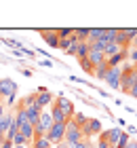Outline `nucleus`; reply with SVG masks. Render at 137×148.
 I'll list each match as a JSON object with an SVG mask.
<instances>
[{"instance_id": "1", "label": "nucleus", "mask_w": 137, "mask_h": 148, "mask_svg": "<svg viewBox=\"0 0 137 148\" xmlns=\"http://www.w3.org/2000/svg\"><path fill=\"white\" fill-rule=\"evenodd\" d=\"M122 68V78H120V91L122 93H127L129 95V91L133 89V87L137 85V70H135V66L133 64H129L125 62L120 66Z\"/></svg>"}, {"instance_id": "2", "label": "nucleus", "mask_w": 137, "mask_h": 148, "mask_svg": "<svg viewBox=\"0 0 137 148\" xmlns=\"http://www.w3.org/2000/svg\"><path fill=\"white\" fill-rule=\"evenodd\" d=\"M17 83L13 78H0V95L4 97V106H13L17 97Z\"/></svg>"}, {"instance_id": "3", "label": "nucleus", "mask_w": 137, "mask_h": 148, "mask_svg": "<svg viewBox=\"0 0 137 148\" xmlns=\"http://www.w3.org/2000/svg\"><path fill=\"white\" fill-rule=\"evenodd\" d=\"M82 140H85V136H82V129L74 123V121H67L65 123V140L63 142L67 144V146H76V144H80Z\"/></svg>"}, {"instance_id": "4", "label": "nucleus", "mask_w": 137, "mask_h": 148, "mask_svg": "<svg viewBox=\"0 0 137 148\" xmlns=\"http://www.w3.org/2000/svg\"><path fill=\"white\" fill-rule=\"evenodd\" d=\"M51 127H53V116H51V112H49V110H42V112H40V119H38L36 127H34V133H36V136H46Z\"/></svg>"}, {"instance_id": "5", "label": "nucleus", "mask_w": 137, "mask_h": 148, "mask_svg": "<svg viewBox=\"0 0 137 148\" xmlns=\"http://www.w3.org/2000/svg\"><path fill=\"white\" fill-rule=\"evenodd\" d=\"M46 138H49V142L53 146L61 144L65 140V123H53V127L49 129V133H46Z\"/></svg>"}, {"instance_id": "6", "label": "nucleus", "mask_w": 137, "mask_h": 148, "mask_svg": "<svg viewBox=\"0 0 137 148\" xmlns=\"http://www.w3.org/2000/svg\"><path fill=\"white\" fill-rule=\"evenodd\" d=\"M101 131H104V127H101V121L95 119V116H91V119H89V123L82 127V136H85V140L97 138Z\"/></svg>"}, {"instance_id": "7", "label": "nucleus", "mask_w": 137, "mask_h": 148, "mask_svg": "<svg viewBox=\"0 0 137 148\" xmlns=\"http://www.w3.org/2000/svg\"><path fill=\"white\" fill-rule=\"evenodd\" d=\"M120 78H122V68L118 66V68H110V70H108V76H106L104 83H106L112 91H120Z\"/></svg>"}, {"instance_id": "8", "label": "nucleus", "mask_w": 137, "mask_h": 148, "mask_svg": "<svg viewBox=\"0 0 137 148\" xmlns=\"http://www.w3.org/2000/svg\"><path fill=\"white\" fill-rule=\"evenodd\" d=\"M53 102H55V95L49 89H38L36 91V106L40 110H46L49 106H53Z\"/></svg>"}, {"instance_id": "9", "label": "nucleus", "mask_w": 137, "mask_h": 148, "mask_svg": "<svg viewBox=\"0 0 137 148\" xmlns=\"http://www.w3.org/2000/svg\"><path fill=\"white\" fill-rule=\"evenodd\" d=\"M55 106H59L61 110H63V114H65V119L67 121H72V116H74V102L72 99H67L65 95H59V97H55V102H53Z\"/></svg>"}, {"instance_id": "10", "label": "nucleus", "mask_w": 137, "mask_h": 148, "mask_svg": "<svg viewBox=\"0 0 137 148\" xmlns=\"http://www.w3.org/2000/svg\"><path fill=\"white\" fill-rule=\"evenodd\" d=\"M40 36L44 38V42L53 47V49H59V36H57V30H38Z\"/></svg>"}, {"instance_id": "11", "label": "nucleus", "mask_w": 137, "mask_h": 148, "mask_svg": "<svg viewBox=\"0 0 137 148\" xmlns=\"http://www.w3.org/2000/svg\"><path fill=\"white\" fill-rule=\"evenodd\" d=\"M23 112H25V119H27V123L36 127L38 119H40V112H42V110H40L38 106L34 104V106H23Z\"/></svg>"}, {"instance_id": "12", "label": "nucleus", "mask_w": 137, "mask_h": 148, "mask_svg": "<svg viewBox=\"0 0 137 148\" xmlns=\"http://www.w3.org/2000/svg\"><path fill=\"white\" fill-rule=\"evenodd\" d=\"M19 133H21V136L25 138V142H27V144H32V140L36 138V133H34V125H30L27 121L19 125Z\"/></svg>"}, {"instance_id": "13", "label": "nucleus", "mask_w": 137, "mask_h": 148, "mask_svg": "<svg viewBox=\"0 0 137 148\" xmlns=\"http://www.w3.org/2000/svg\"><path fill=\"white\" fill-rule=\"evenodd\" d=\"M89 62L93 64V68H97V66H101V64H106V55H104V51L91 49V53H89Z\"/></svg>"}, {"instance_id": "14", "label": "nucleus", "mask_w": 137, "mask_h": 148, "mask_svg": "<svg viewBox=\"0 0 137 148\" xmlns=\"http://www.w3.org/2000/svg\"><path fill=\"white\" fill-rule=\"evenodd\" d=\"M51 116H53V123H67V119H65V114H63V110L59 108V106H51Z\"/></svg>"}, {"instance_id": "15", "label": "nucleus", "mask_w": 137, "mask_h": 148, "mask_svg": "<svg viewBox=\"0 0 137 148\" xmlns=\"http://www.w3.org/2000/svg\"><path fill=\"white\" fill-rule=\"evenodd\" d=\"M122 133H125V129H120V127H114V129H108V136H110V146L116 148V144H118V140L122 138Z\"/></svg>"}, {"instance_id": "16", "label": "nucleus", "mask_w": 137, "mask_h": 148, "mask_svg": "<svg viewBox=\"0 0 137 148\" xmlns=\"http://www.w3.org/2000/svg\"><path fill=\"white\" fill-rule=\"evenodd\" d=\"M30 148H53V144L49 142V138H46V136H36L32 140Z\"/></svg>"}, {"instance_id": "17", "label": "nucleus", "mask_w": 137, "mask_h": 148, "mask_svg": "<svg viewBox=\"0 0 137 148\" xmlns=\"http://www.w3.org/2000/svg\"><path fill=\"white\" fill-rule=\"evenodd\" d=\"M89 53H91V45H89V42H78V47H76V59H87Z\"/></svg>"}, {"instance_id": "18", "label": "nucleus", "mask_w": 137, "mask_h": 148, "mask_svg": "<svg viewBox=\"0 0 137 148\" xmlns=\"http://www.w3.org/2000/svg\"><path fill=\"white\" fill-rule=\"evenodd\" d=\"M106 28H91L89 30V42H97V40H104Z\"/></svg>"}, {"instance_id": "19", "label": "nucleus", "mask_w": 137, "mask_h": 148, "mask_svg": "<svg viewBox=\"0 0 137 148\" xmlns=\"http://www.w3.org/2000/svg\"><path fill=\"white\" fill-rule=\"evenodd\" d=\"M120 51H122V47H120L118 42H108L106 49H104V55H106V59H108V57H112V55H118Z\"/></svg>"}, {"instance_id": "20", "label": "nucleus", "mask_w": 137, "mask_h": 148, "mask_svg": "<svg viewBox=\"0 0 137 148\" xmlns=\"http://www.w3.org/2000/svg\"><path fill=\"white\" fill-rule=\"evenodd\" d=\"M95 146H97V148H112V146H110V136H108V129H104V131H101L99 136H97V144H95Z\"/></svg>"}, {"instance_id": "21", "label": "nucleus", "mask_w": 137, "mask_h": 148, "mask_svg": "<svg viewBox=\"0 0 137 148\" xmlns=\"http://www.w3.org/2000/svg\"><path fill=\"white\" fill-rule=\"evenodd\" d=\"M108 70H110V66H108V64H101V66H97V68H95L93 76L97 78V80H106V76H108Z\"/></svg>"}, {"instance_id": "22", "label": "nucleus", "mask_w": 137, "mask_h": 148, "mask_svg": "<svg viewBox=\"0 0 137 148\" xmlns=\"http://www.w3.org/2000/svg\"><path fill=\"white\" fill-rule=\"evenodd\" d=\"M89 119H91V116H87L85 112H74V116H72V121H74V123H76V125L80 127V129H82V127H85V125L89 123Z\"/></svg>"}, {"instance_id": "23", "label": "nucleus", "mask_w": 137, "mask_h": 148, "mask_svg": "<svg viewBox=\"0 0 137 148\" xmlns=\"http://www.w3.org/2000/svg\"><path fill=\"white\" fill-rule=\"evenodd\" d=\"M78 66H80V68L85 70L87 74H91V76H93V72H95V68H93V64L89 62V57H87V59H78Z\"/></svg>"}, {"instance_id": "24", "label": "nucleus", "mask_w": 137, "mask_h": 148, "mask_svg": "<svg viewBox=\"0 0 137 148\" xmlns=\"http://www.w3.org/2000/svg\"><path fill=\"white\" fill-rule=\"evenodd\" d=\"M19 133V125H17V121L13 119V123H11V127H9V131H6V140H11L13 142V138H15Z\"/></svg>"}, {"instance_id": "25", "label": "nucleus", "mask_w": 137, "mask_h": 148, "mask_svg": "<svg viewBox=\"0 0 137 148\" xmlns=\"http://www.w3.org/2000/svg\"><path fill=\"white\" fill-rule=\"evenodd\" d=\"M57 36H59V40L70 38V36H74V28H59L57 30Z\"/></svg>"}, {"instance_id": "26", "label": "nucleus", "mask_w": 137, "mask_h": 148, "mask_svg": "<svg viewBox=\"0 0 137 148\" xmlns=\"http://www.w3.org/2000/svg\"><path fill=\"white\" fill-rule=\"evenodd\" d=\"M127 62H129V64H133V66H137V49H131V47H129Z\"/></svg>"}, {"instance_id": "27", "label": "nucleus", "mask_w": 137, "mask_h": 148, "mask_svg": "<svg viewBox=\"0 0 137 148\" xmlns=\"http://www.w3.org/2000/svg\"><path fill=\"white\" fill-rule=\"evenodd\" d=\"M122 30H125L127 38H129V40L133 42V40H135V36H137V28H122Z\"/></svg>"}, {"instance_id": "28", "label": "nucleus", "mask_w": 137, "mask_h": 148, "mask_svg": "<svg viewBox=\"0 0 137 148\" xmlns=\"http://www.w3.org/2000/svg\"><path fill=\"white\" fill-rule=\"evenodd\" d=\"M91 146V142H89V140H82L80 144H76V146H72V148H89Z\"/></svg>"}, {"instance_id": "29", "label": "nucleus", "mask_w": 137, "mask_h": 148, "mask_svg": "<svg viewBox=\"0 0 137 148\" xmlns=\"http://www.w3.org/2000/svg\"><path fill=\"white\" fill-rule=\"evenodd\" d=\"M40 66H42V68H51V66H53V59H42Z\"/></svg>"}, {"instance_id": "30", "label": "nucleus", "mask_w": 137, "mask_h": 148, "mask_svg": "<svg viewBox=\"0 0 137 148\" xmlns=\"http://www.w3.org/2000/svg\"><path fill=\"white\" fill-rule=\"evenodd\" d=\"M97 91H99V95H101V97H104V99H110V93H108V91H104V89H101V87H99V89H97Z\"/></svg>"}, {"instance_id": "31", "label": "nucleus", "mask_w": 137, "mask_h": 148, "mask_svg": "<svg viewBox=\"0 0 137 148\" xmlns=\"http://www.w3.org/2000/svg\"><path fill=\"white\" fill-rule=\"evenodd\" d=\"M0 148H13V142H11V140H4V142L0 144Z\"/></svg>"}, {"instance_id": "32", "label": "nucleus", "mask_w": 137, "mask_h": 148, "mask_svg": "<svg viewBox=\"0 0 137 148\" xmlns=\"http://www.w3.org/2000/svg\"><path fill=\"white\" fill-rule=\"evenodd\" d=\"M129 97H133V99H137V85L133 87L131 91H129Z\"/></svg>"}, {"instance_id": "33", "label": "nucleus", "mask_w": 137, "mask_h": 148, "mask_svg": "<svg viewBox=\"0 0 137 148\" xmlns=\"http://www.w3.org/2000/svg\"><path fill=\"white\" fill-rule=\"evenodd\" d=\"M127 133H129V136H131V133H137L135 125H127Z\"/></svg>"}, {"instance_id": "34", "label": "nucleus", "mask_w": 137, "mask_h": 148, "mask_svg": "<svg viewBox=\"0 0 137 148\" xmlns=\"http://www.w3.org/2000/svg\"><path fill=\"white\" fill-rule=\"evenodd\" d=\"M4 108H6L4 102H0V116H4V114H6V112H4Z\"/></svg>"}, {"instance_id": "35", "label": "nucleus", "mask_w": 137, "mask_h": 148, "mask_svg": "<svg viewBox=\"0 0 137 148\" xmlns=\"http://www.w3.org/2000/svg\"><path fill=\"white\" fill-rule=\"evenodd\" d=\"M127 148H137V140H131V142H129V146Z\"/></svg>"}, {"instance_id": "36", "label": "nucleus", "mask_w": 137, "mask_h": 148, "mask_svg": "<svg viewBox=\"0 0 137 148\" xmlns=\"http://www.w3.org/2000/svg\"><path fill=\"white\" fill-rule=\"evenodd\" d=\"M131 49H137V36H135V40L131 42Z\"/></svg>"}, {"instance_id": "37", "label": "nucleus", "mask_w": 137, "mask_h": 148, "mask_svg": "<svg viewBox=\"0 0 137 148\" xmlns=\"http://www.w3.org/2000/svg\"><path fill=\"white\" fill-rule=\"evenodd\" d=\"M57 148H70V146H67L65 142H61V144H57Z\"/></svg>"}, {"instance_id": "38", "label": "nucleus", "mask_w": 137, "mask_h": 148, "mask_svg": "<svg viewBox=\"0 0 137 148\" xmlns=\"http://www.w3.org/2000/svg\"><path fill=\"white\" fill-rule=\"evenodd\" d=\"M13 148H30V144H21V146H13Z\"/></svg>"}, {"instance_id": "39", "label": "nucleus", "mask_w": 137, "mask_h": 148, "mask_svg": "<svg viewBox=\"0 0 137 148\" xmlns=\"http://www.w3.org/2000/svg\"><path fill=\"white\" fill-rule=\"evenodd\" d=\"M89 148H97V146H95V144H91V146H89Z\"/></svg>"}, {"instance_id": "40", "label": "nucleus", "mask_w": 137, "mask_h": 148, "mask_svg": "<svg viewBox=\"0 0 137 148\" xmlns=\"http://www.w3.org/2000/svg\"><path fill=\"white\" fill-rule=\"evenodd\" d=\"M0 99H2V95H0Z\"/></svg>"}, {"instance_id": "41", "label": "nucleus", "mask_w": 137, "mask_h": 148, "mask_svg": "<svg viewBox=\"0 0 137 148\" xmlns=\"http://www.w3.org/2000/svg\"><path fill=\"white\" fill-rule=\"evenodd\" d=\"M135 70H137V66H135Z\"/></svg>"}, {"instance_id": "42", "label": "nucleus", "mask_w": 137, "mask_h": 148, "mask_svg": "<svg viewBox=\"0 0 137 148\" xmlns=\"http://www.w3.org/2000/svg\"><path fill=\"white\" fill-rule=\"evenodd\" d=\"M0 59H2V57H0Z\"/></svg>"}]
</instances>
